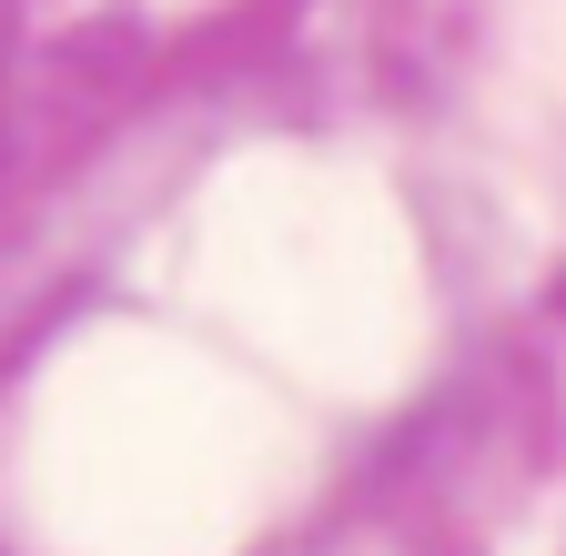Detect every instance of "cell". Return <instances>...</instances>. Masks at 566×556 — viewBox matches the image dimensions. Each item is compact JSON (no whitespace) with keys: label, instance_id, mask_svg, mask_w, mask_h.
<instances>
[]
</instances>
